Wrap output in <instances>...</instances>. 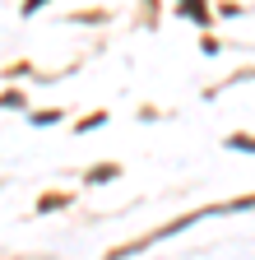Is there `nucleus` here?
<instances>
[{
    "label": "nucleus",
    "instance_id": "f257e3e1",
    "mask_svg": "<svg viewBox=\"0 0 255 260\" xmlns=\"http://www.w3.org/2000/svg\"><path fill=\"white\" fill-rule=\"evenodd\" d=\"M181 14H190V19H204V5H200V0H181Z\"/></svg>",
    "mask_w": 255,
    "mask_h": 260
}]
</instances>
